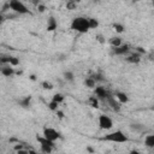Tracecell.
I'll use <instances>...</instances> for the list:
<instances>
[{"instance_id":"cell-1","label":"cell","mask_w":154,"mask_h":154,"mask_svg":"<svg viewBox=\"0 0 154 154\" xmlns=\"http://www.w3.org/2000/svg\"><path fill=\"white\" fill-rule=\"evenodd\" d=\"M71 29L77 31V32H81V34L88 32L90 30L89 18H85V17H76V18H73L72 22H71Z\"/></svg>"},{"instance_id":"cell-2","label":"cell","mask_w":154,"mask_h":154,"mask_svg":"<svg viewBox=\"0 0 154 154\" xmlns=\"http://www.w3.org/2000/svg\"><path fill=\"white\" fill-rule=\"evenodd\" d=\"M102 140L105 141H109V142H117V143H124V142H128V137L124 135L123 131L120 130H116L111 134H107L106 136L102 137Z\"/></svg>"},{"instance_id":"cell-3","label":"cell","mask_w":154,"mask_h":154,"mask_svg":"<svg viewBox=\"0 0 154 154\" xmlns=\"http://www.w3.org/2000/svg\"><path fill=\"white\" fill-rule=\"evenodd\" d=\"M8 5H10V8L18 14H28L29 13V10L20 0H10Z\"/></svg>"},{"instance_id":"cell-4","label":"cell","mask_w":154,"mask_h":154,"mask_svg":"<svg viewBox=\"0 0 154 154\" xmlns=\"http://www.w3.org/2000/svg\"><path fill=\"white\" fill-rule=\"evenodd\" d=\"M36 140L40 142V146H41V150L43 153H51L52 149L54 148V142L46 138L45 136H36Z\"/></svg>"},{"instance_id":"cell-5","label":"cell","mask_w":154,"mask_h":154,"mask_svg":"<svg viewBox=\"0 0 154 154\" xmlns=\"http://www.w3.org/2000/svg\"><path fill=\"white\" fill-rule=\"evenodd\" d=\"M99 126L102 129V130H109L112 129L113 126V122L112 119L106 116V114H100L99 116Z\"/></svg>"},{"instance_id":"cell-6","label":"cell","mask_w":154,"mask_h":154,"mask_svg":"<svg viewBox=\"0 0 154 154\" xmlns=\"http://www.w3.org/2000/svg\"><path fill=\"white\" fill-rule=\"evenodd\" d=\"M43 136L46 138L53 141V142H55L58 138H60V134L53 128H45L43 129Z\"/></svg>"},{"instance_id":"cell-7","label":"cell","mask_w":154,"mask_h":154,"mask_svg":"<svg viewBox=\"0 0 154 154\" xmlns=\"http://www.w3.org/2000/svg\"><path fill=\"white\" fill-rule=\"evenodd\" d=\"M105 101L108 103V106H109L113 111H116V112H119V111H120V102L117 100V97H113L112 95H109Z\"/></svg>"},{"instance_id":"cell-8","label":"cell","mask_w":154,"mask_h":154,"mask_svg":"<svg viewBox=\"0 0 154 154\" xmlns=\"http://www.w3.org/2000/svg\"><path fill=\"white\" fill-rule=\"evenodd\" d=\"M129 51H130L129 45H120L118 47H112V54H116V55H124Z\"/></svg>"},{"instance_id":"cell-9","label":"cell","mask_w":154,"mask_h":154,"mask_svg":"<svg viewBox=\"0 0 154 154\" xmlns=\"http://www.w3.org/2000/svg\"><path fill=\"white\" fill-rule=\"evenodd\" d=\"M95 95H96V97L97 99H100V100H106L111 94L103 88V87H96L95 88Z\"/></svg>"},{"instance_id":"cell-10","label":"cell","mask_w":154,"mask_h":154,"mask_svg":"<svg viewBox=\"0 0 154 154\" xmlns=\"http://www.w3.org/2000/svg\"><path fill=\"white\" fill-rule=\"evenodd\" d=\"M1 73L4 75V76H6V77H10V76H12L13 73H14V70H13V67H12V65H10V64H7V65H2V67H1Z\"/></svg>"},{"instance_id":"cell-11","label":"cell","mask_w":154,"mask_h":154,"mask_svg":"<svg viewBox=\"0 0 154 154\" xmlns=\"http://www.w3.org/2000/svg\"><path fill=\"white\" fill-rule=\"evenodd\" d=\"M57 26H58V24H57L55 18L54 17H49V19L47 22V30L48 31H54L57 29Z\"/></svg>"},{"instance_id":"cell-12","label":"cell","mask_w":154,"mask_h":154,"mask_svg":"<svg viewBox=\"0 0 154 154\" xmlns=\"http://www.w3.org/2000/svg\"><path fill=\"white\" fill-rule=\"evenodd\" d=\"M116 97H117V100H118L120 103H126V102L129 101L128 95H126L125 93H122V91H117V93H116Z\"/></svg>"},{"instance_id":"cell-13","label":"cell","mask_w":154,"mask_h":154,"mask_svg":"<svg viewBox=\"0 0 154 154\" xmlns=\"http://www.w3.org/2000/svg\"><path fill=\"white\" fill-rule=\"evenodd\" d=\"M144 144L148 148H154V135H147L144 137Z\"/></svg>"},{"instance_id":"cell-14","label":"cell","mask_w":154,"mask_h":154,"mask_svg":"<svg viewBox=\"0 0 154 154\" xmlns=\"http://www.w3.org/2000/svg\"><path fill=\"white\" fill-rule=\"evenodd\" d=\"M126 60L129 63H132V64H137L140 60H141V54L140 53H135V54H131L126 58Z\"/></svg>"},{"instance_id":"cell-15","label":"cell","mask_w":154,"mask_h":154,"mask_svg":"<svg viewBox=\"0 0 154 154\" xmlns=\"http://www.w3.org/2000/svg\"><path fill=\"white\" fill-rule=\"evenodd\" d=\"M95 84H96V81H95L91 76H90V77H87L85 81H84V85H85L87 88H94Z\"/></svg>"},{"instance_id":"cell-16","label":"cell","mask_w":154,"mask_h":154,"mask_svg":"<svg viewBox=\"0 0 154 154\" xmlns=\"http://www.w3.org/2000/svg\"><path fill=\"white\" fill-rule=\"evenodd\" d=\"M30 101H31V96H26V97H24V99H22L19 101V105L22 107H24V108H28L30 106Z\"/></svg>"},{"instance_id":"cell-17","label":"cell","mask_w":154,"mask_h":154,"mask_svg":"<svg viewBox=\"0 0 154 154\" xmlns=\"http://www.w3.org/2000/svg\"><path fill=\"white\" fill-rule=\"evenodd\" d=\"M88 102H89V105H90L91 107H94V108H97V107H99V99H97L96 96H90L89 100H88Z\"/></svg>"},{"instance_id":"cell-18","label":"cell","mask_w":154,"mask_h":154,"mask_svg":"<svg viewBox=\"0 0 154 154\" xmlns=\"http://www.w3.org/2000/svg\"><path fill=\"white\" fill-rule=\"evenodd\" d=\"M109 43H111L112 47H118V46L122 45V38L120 37H112L109 40Z\"/></svg>"},{"instance_id":"cell-19","label":"cell","mask_w":154,"mask_h":154,"mask_svg":"<svg viewBox=\"0 0 154 154\" xmlns=\"http://www.w3.org/2000/svg\"><path fill=\"white\" fill-rule=\"evenodd\" d=\"M8 64L12 65V66H17V65L19 64V60H18L16 57H11V55H8Z\"/></svg>"},{"instance_id":"cell-20","label":"cell","mask_w":154,"mask_h":154,"mask_svg":"<svg viewBox=\"0 0 154 154\" xmlns=\"http://www.w3.org/2000/svg\"><path fill=\"white\" fill-rule=\"evenodd\" d=\"M58 106H59V102H57V101H54V100H52V101L48 103V107H49V109H52V111H58Z\"/></svg>"},{"instance_id":"cell-21","label":"cell","mask_w":154,"mask_h":154,"mask_svg":"<svg viewBox=\"0 0 154 154\" xmlns=\"http://www.w3.org/2000/svg\"><path fill=\"white\" fill-rule=\"evenodd\" d=\"M89 25H90V29H95L99 26V22L95 18H89Z\"/></svg>"},{"instance_id":"cell-22","label":"cell","mask_w":154,"mask_h":154,"mask_svg":"<svg viewBox=\"0 0 154 154\" xmlns=\"http://www.w3.org/2000/svg\"><path fill=\"white\" fill-rule=\"evenodd\" d=\"M41 85H42V88H43V89H46V90H51V89H53V84H52L51 82H47V81L42 82V83H41Z\"/></svg>"},{"instance_id":"cell-23","label":"cell","mask_w":154,"mask_h":154,"mask_svg":"<svg viewBox=\"0 0 154 154\" xmlns=\"http://www.w3.org/2000/svg\"><path fill=\"white\" fill-rule=\"evenodd\" d=\"M52 100H54V101H57V102H63L64 101V95H61V94H54L53 95V97H52Z\"/></svg>"},{"instance_id":"cell-24","label":"cell","mask_w":154,"mask_h":154,"mask_svg":"<svg viewBox=\"0 0 154 154\" xmlns=\"http://www.w3.org/2000/svg\"><path fill=\"white\" fill-rule=\"evenodd\" d=\"M64 78H65L66 81H69V82H72V81H73V73L70 72V71L64 72Z\"/></svg>"},{"instance_id":"cell-25","label":"cell","mask_w":154,"mask_h":154,"mask_svg":"<svg viewBox=\"0 0 154 154\" xmlns=\"http://www.w3.org/2000/svg\"><path fill=\"white\" fill-rule=\"evenodd\" d=\"M113 28H114V30H116L117 32H123V31H124V26H123L122 24H119V23H114V24H113Z\"/></svg>"},{"instance_id":"cell-26","label":"cell","mask_w":154,"mask_h":154,"mask_svg":"<svg viewBox=\"0 0 154 154\" xmlns=\"http://www.w3.org/2000/svg\"><path fill=\"white\" fill-rule=\"evenodd\" d=\"M76 4H77V2L69 0V1H67V4H66V8H67V10H73V8L76 7Z\"/></svg>"},{"instance_id":"cell-27","label":"cell","mask_w":154,"mask_h":154,"mask_svg":"<svg viewBox=\"0 0 154 154\" xmlns=\"http://www.w3.org/2000/svg\"><path fill=\"white\" fill-rule=\"evenodd\" d=\"M91 77H93V78H94L96 82H97V81H103V78H102V76H101L100 73H94Z\"/></svg>"},{"instance_id":"cell-28","label":"cell","mask_w":154,"mask_h":154,"mask_svg":"<svg viewBox=\"0 0 154 154\" xmlns=\"http://www.w3.org/2000/svg\"><path fill=\"white\" fill-rule=\"evenodd\" d=\"M37 8H38V11H40V12H45V10H46V8H45V6H43V5H41V4L37 6Z\"/></svg>"},{"instance_id":"cell-29","label":"cell","mask_w":154,"mask_h":154,"mask_svg":"<svg viewBox=\"0 0 154 154\" xmlns=\"http://www.w3.org/2000/svg\"><path fill=\"white\" fill-rule=\"evenodd\" d=\"M96 38H97V41H100L101 43H102V42H105V40H103V37H102L101 35H97V36H96Z\"/></svg>"},{"instance_id":"cell-30","label":"cell","mask_w":154,"mask_h":154,"mask_svg":"<svg viewBox=\"0 0 154 154\" xmlns=\"http://www.w3.org/2000/svg\"><path fill=\"white\" fill-rule=\"evenodd\" d=\"M30 1H31L35 6H38V5H40V0H30Z\"/></svg>"},{"instance_id":"cell-31","label":"cell","mask_w":154,"mask_h":154,"mask_svg":"<svg viewBox=\"0 0 154 154\" xmlns=\"http://www.w3.org/2000/svg\"><path fill=\"white\" fill-rule=\"evenodd\" d=\"M57 114L59 116V118H63V117H64V113H63L61 111H57Z\"/></svg>"},{"instance_id":"cell-32","label":"cell","mask_w":154,"mask_h":154,"mask_svg":"<svg viewBox=\"0 0 154 154\" xmlns=\"http://www.w3.org/2000/svg\"><path fill=\"white\" fill-rule=\"evenodd\" d=\"M69 1V0H67ZM71 1H75V2H79V1H82V0H71Z\"/></svg>"},{"instance_id":"cell-33","label":"cell","mask_w":154,"mask_h":154,"mask_svg":"<svg viewBox=\"0 0 154 154\" xmlns=\"http://www.w3.org/2000/svg\"><path fill=\"white\" fill-rule=\"evenodd\" d=\"M93 1H95V2H99V1H100V0H93Z\"/></svg>"},{"instance_id":"cell-34","label":"cell","mask_w":154,"mask_h":154,"mask_svg":"<svg viewBox=\"0 0 154 154\" xmlns=\"http://www.w3.org/2000/svg\"><path fill=\"white\" fill-rule=\"evenodd\" d=\"M152 4H153V6H154V0H152Z\"/></svg>"},{"instance_id":"cell-35","label":"cell","mask_w":154,"mask_h":154,"mask_svg":"<svg viewBox=\"0 0 154 154\" xmlns=\"http://www.w3.org/2000/svg\"><path fill=\"white\" fill-rule=\"evenodd\" d=\"M134 1H136V2H137V1H141V0H134Z\"/></svg>"},{"instance_id":"cell-36","label":"cell","mask_w":154,"mask_h":154,"mask_svg":"<svg viewBox=\"0 0 154 154\" xmlns=\"http://www.w3.org/2000/svg\"><path fill=\"white\" fill-rule=\"evenodd\" d=\"M152 109H153V111H154V106H153V107H152Z\"/></svg>"}]
</instances>
